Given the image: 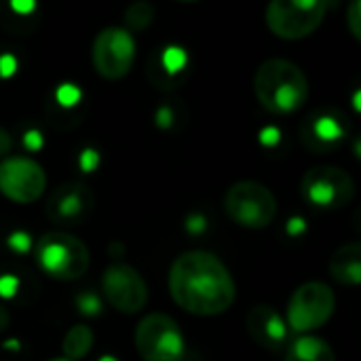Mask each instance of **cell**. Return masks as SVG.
I'll return each mask as SVG.
<instances>
[{"mask_svg": "<svg viewBox=\"0 0 361 361\" xmlns=\"http://www.w3.org/2000/svg\"><path fill=\"white\" fill-rule=\"evenodd\" d=\"M169 294L182 311L214 317L233 307L237 288L231 271L218 256L192 250L173 260L169 269Z\"/></svg>", "mask_w": 361, "mask_h": 361, "instance_id": "6da1fadb", "label": "cell"}, {"mask_svg": "<svg viewBox=\"0 0 361 361\" xmlns=\"http://www.w3.org/2000/svg\"><path fill=\"white\" fill-rule=\"evenodd\" d=\"M258 104L273 114H292L309 99V78L298 63L273 57L258 66L254 74Z\"/></svg>", "mask_w": 361, "mask_h": 361, "instance_id": "7a4b0ae2", "label": "cell"}, {"mask_svg": "<svg viewBox=\"0 0 361 361\" xmlns=\"http://www.w3.org/2000/svg\"><path fill=\"white\" fill-rule=\"evenodd\" d=\"M38 269L57 281H76L80 279L91 262L87 245L63 231L44 233L34 247Z\"/></svg>", "mask_w": 361, "mask_h": 361, "instance_id": "3957f363", "label": "cell"}, {"mask_svg": "<svg viewBox=\"0 0 361 361\" xmlns=\"http://www.w3.org/2000/svg\"><path fill=\"white\" fill-rule=\"evenodd\" d=\"M224 214L243 228L260 231L267 228L277 216L275 195L260 182L243 180L233 184L224 195Z\"/></svg>", "mask_w": 361, "mask_h": 361, "instance_id": "277c9868", "label": "cell"}, {"mask_svg": "<svg viewBox=\"0 0 361 361\" xmlns=\"http://www.w3.org/2000/svg\"><path fill=\"white\" fill-rule=\"evenodd\" d=\"M326 11L328 0H271L264 19L277 38L302 40L317 32Z\"/></svg>", "mask_w": 361, "mask_h": 361, "instance_id": "5b68a950", "label": "cell"}, {"mask_svg": "<svg viewBox=\"0 0 361 361\" xmlns=\"http://www.w3.org/2000/svg\"><path fill=\"white\" fill-rule=\"evenodd\" d=\"M135 351L144 361H182L186 343L180 326L165 313H150L142 317L135 328Z\"/></svg>", "mask_w": 361, "mask_h": 361, "instance_id": "8992f818", "label": "cell"}, {"mask_svg": "<svg viewBox=\"0 0 361 361\" xmlns=\"http://www.w3.org/2000/svg\"><path fill=\"white\" fill-rule=\"evenodd\" d=\"M302 199L319 212H338L355 197L353 178L334 165L311 167L300 182Z\"/></svg>", "mask_w": 361, "mask_h": 361, "instance_id": "52a82bcc", "label": "cell"}, {"mask_svg": "<svg viewBox=\"0 0 361 361\" xmlns=\"http://www.w3.org/2000/svg\"><path fill=\"white\" fill-rule=\"evenodd\" d=\"M336 309L334 292L322 281H309L300 286L288 302V328L307 334L328 324Z\"/></svg>", "mask_w": 361, "mask_h": 361, "instance_id": "ba28073f", "label": "cell"}, {"mask_svg": "<svg viewBox=\"0 0 361 361\" xmlns=\"http://www.w3.org/2000/svg\"><path fill=\"white\" fill-rule=\"evenodd\" d=\"M91 59L95 72L106 80H121L125 78L135 61V40L129 30L125 27H104L97 32Z\"/></svg>", "mask_w": 361, "mask_h": 361, "instance_id": "9c48e42d", "label": "cell"}, {"mask_svg": "<svg viewBox=\"0 0 361 361\" xmlns=\"http://www.w3.org/2000/svg\"><path fill=\"white\" fill-rule=\"evenodd\" d=\"M102 294L108 305L123 315H135L148 302V286L144 277L127 262H112L104 271Z\"/></svg>", "mask_w": 361, "mask_h": 361, "instance_id": "30bf717a", "label": "cell"}, {"mask_svg": "<svg viewBox=\"0 0 361 361\" xmlns=\"http://www.w3.org/2000/svg\"><path fill=\"white\" fill-rule=\"evenodd\" d=\"M47 188V176L40 163L27 157H8L0 161V192L13 203H34Z\"/></svg>", "mask_w": 361, "mask_h": 361, "instance_id": "8fae6325", "label": "cell"}, {"mask_svg": "<svg viewBox=\"0 0 361 361\" xmlns=\"http://www.w3.org/2000/svg\"><path fill=\"white\" fill-rule=\"evenodd\" d=\"M93 203V190L87 184L66 182L49 195L44 214L57 226H76L91 216Z\"/></svg>", "mask_w": 361, "mask_h": 361, "instance_id": "7c38bea8", "label": "cell"}, {"mask_svg": "<svg viewBox=\"0 0 361 361\" xmlns=\"http://www.w3.org/2000/svg\"><path fill=\"white\" fill-rule=\"evenodd\" d=\"M349 125L334 108H322L305 118L300 127L302 144L313 152H332L347 137Z\"/></svg>", "mask_w": 361, "mask_h": 361, "instance_id": "4fadbf2b", "label": "cell"}, {"mask_svg": "<svg viewBox=\"0 0 361 361\" xmlns=\"http://www.w3.org/2000/svg\"><path fill=\"white\" fill-rule=\"evenodd\" d=\"M245 326H247V334L252 336V341L267 351H273V353L283 351L290 341V328L286 319L273 307H267V305L254 307L245 317Z\"/></svg>", "mask_w": 361, "mask_h": 361, "instance_id": "5bb4252c", "label": "cell"}, {"mask_svg": "<svg viewBox=\"0 0 361 361\" xmlns=\"http://www.w3.org/2000/svg\"><path fill=\"white\" fill-rule=\"evenodd\" d=\"M330 277L347 288H355L361 283V245L357 241L341 245L330 262H328Z\"/></svg>", "mask_w": 361, "mask_h": 361, "instance_id": "9a60e30c", "label": "cell"}, {"mask_svg": "<svg viewBox=\"0 0 361 361\" xmlns=\"http://www.w3.org/2000/svg\"><path fill=\"white\" fill-rule=\"evenodd\" d=\"M286 361H336L332 347L317 336H300L288 347Z\"/></svg>", "mask_w": 361, "mask_h": 361, "instance_id": "2e32d148", "label": "cell"}, {"mask_svg": "<svg viewBox=\"0 0 361 361\" xmlns=\"http://www.w3.org/2000/svg\"><path fill=\"white\" fill-rule=\"evenodd\" d=\"M93 347V332L89 326L85 324H78V326H72L66 336H63V343H61V349H63V355L66 360L76 361L87 357V353L91 351Z\"/></svg>", "mask_w": 361, "mask_h": 361, "instance_id": "e0dca14e", "label": "cell"}, {"mask_svg": "<svg viewBox=\"0 0 361 361\" xmlns=\"http://www.w3.org/2000/svg\"><path fill=\"white\" fill-rule=\"evenodd\" d=\"M123 19H125V30L144 32L154 19V6L148 0H135L127 6Z\"/></svg>", "mask_w": 361, "mask_h": 361, "instance_id": "ac0fdd59", "label": "cell"}, {"mask_svg": "<svg viewBox=\"0 0 361 361\" xmlns=\"http://www.w3.org/2000/svg\"><path fill=\"white\" fill-rule=\"evenodd\" d=\"M186 61H188V55L184 49L180 47H167L161 55H159V66L161 72L165 76H176L178 72H182L186 68Z\"/></svg>", "mask_w": 361, "mask_h": 361, "instance_id": "d6986e66", "label": "cell"}, {"mask_svg": "<svg viewBox=\"0 0 361 361\" xmlns=\"http://www.w3.org/2000/svg\"><path fill=\"white\" fill-rule=\"evenodd\" d=\"M74 305H76V309H78V313H80L82 317H95V315L102 313V300H99V296L93 294V292H80V294L76 296Z\"/></svg>", "mask_w": 361, "mask_h": 361, "instance_id": "ffe728a7", "label": "cell"}, {"mask_svg": "<svg viewBox=\"0 0 361 361\" xmlns=\"http://www.w3.org/2000/svg\"><path fill=\"white\" fill-rule=\"evenodd\" d=\"M347 27L355 40H361V0H349L347 6Z\"/></svg>", "mask_w": 361, "mask_h": 361, "instance_id": "44dd1931", "label": "cell"}, {"mask_svg": "<svg viewBox=\"0 0 361 361\" xmlns=\"http://www.w3.org/2000/svg\"><path fill=\"white\" fill-rule=\"evenodd\" d=\"M78 97H80V93H78V89H76V87H72V85H61V87L57 89V99H59L63 106H72V104H76V102H78Z\"/></svg>", "mask_w": 361, "mask_h": 361, "instance_id": "7402d4cb", "label": "cell"}, {"mask_svg": "<svg viewBox=\"0 0 361 361\" xmlns=\"http://www.w3.org/2000/svg\"><path fill=\"white\" fill-rule=\"evenodd\" d=\"M13 72H15V59L11 55L0 57V74L2 76H11Z\"/></svg>", "mask_w": 361, "mask_h": 361, "instance_id": "603a6c76", "label": "cell"}, {"mask_svg": "<svg viewBox=\"0 0 361 361\" xmlns=\"http://www.w3.org/2000/svg\"><path fill=\"white\" fill-rule=\"evenodd\" d=\"M11 4H13V8L15 11H19V13H30L32 8H34V0H11Z\"/></svg>", "mask_w": 361, "mask_h": 361, "instance_id": "cb8c5ba5", "label": "cell"}, {"mask_svg": "<svg viewBox=\"0 0 361 361\" xmlns=\"http://www.w3.org/2000/svg\"><path fill=\"white\" fill-rule=\"evenodd\" d=\"M11 150V135L0 127V157H4Z\"/></svg>", "mask_w": 361, "mask_h": 361, "instance_id": "d4e9b609", "label": "cell"}, {"mask_svg": "<svg viewBox=\"0 0 361 361\" xmlns=\"http://www.w3.org/2000/svg\"><path fill=\"white\" fill-rule=\"evenodd\" d=\"M157 123H159L161 127H167V125L171 123V112H169L167 108H161V110L157 112Z\"/></svg>", "mask_w": 361, "mask_h": 361, "instance_id": "484cf974", "label": "cell"}, {"mask_svg": "<svg viewBox=\"0 0 361 361\" xmlns=\"http://www.w3.org/2000/svg\"><path fill=\"white\" fill-rule=\"evenodd\" d=\"M25 144H27V148H32V150H36V148H40V144H42V140L38 137V133H36V131H30V133L25 135Z\"/></svg>", "mask_w": 361, "mask_h": 361, "instance_id": "4316f807", "label": "cell"}, {"mask_svg": "<svg viewBox=\"0 0 361 361\" xmlns=\"http://www.w3.org/2000/svg\"><path fill=\"white\" fill-rule=\"evenodd\" d=\"M8 324H11V317H8L6 309L0 305V332H4V330L8 328Z\"/></svg>", "mask_w": 361, "mask_h": 361, "instance_id": "83f0119b", "label": "cell"}, {"mask_svg": "<svg viewBox=\"0 0 361 361\" xmlns=\"http://www.w3.org/2000/svg\"><path fill=\"white\" fill-rule=\"evenodd\" d=\"M95 161H97V154L93 150H87L85 152V169H93Z\"/></svg>", "mask_w": 361, "mask_h": 361, "instance_id": "f1b7e54d", "label": "cell"}, {"mask_svg": "<svg viewBox=\"0 0 361 361\" xmlns=\"http://www.w3.org/2000/svg\"><path fill=\"white\" fill-rule=\"evenodd\" d=\"M49 361H70V360H66V357H55V360H49Z\"/></svg>", "mask_w": 361, "mask_h": 361, "instance_id": "f546056e", "label": "cell"}, {"mask_svg": "<svg viewBox=\"0 0 361 361\" xmlns=\"http://www.w3.org/2000/svg\"><path fill=\"white\" fill-rule=\"evenodd\" d=\"M182 2H195V0H182Z\"/></svg>", "mask_w": 361, "mask_h": 361, "instance_id": "4dcf8cb0", "label": "cell"}]
</instances>
